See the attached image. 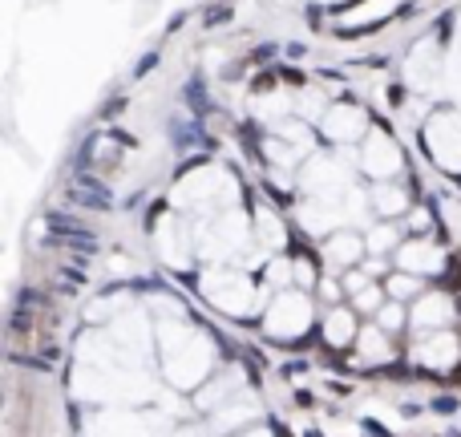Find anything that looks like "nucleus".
I'll list each match as a JSON object with an SVG mask.
<instances>
[{
	"mask_svg": "<svg viewBox=\"0 0 461 437\" xmlns=\"http://www.w3.org/2000/svg\"><path fill=\"white\" fill-rule=\"evenodd\" d=\"M308 437H320V433H308Z\"/></svg>",
	"mask_w": 461,
	"mask_h": 437,
	"instance_id": "obj_4",
	"label": "nucleus"
},
{
	"mask_svg": "<svg viewBox=\"0 0 461 437\" xmlns=\"http://www.w3.org/2000/svg\"><path fill=\"white\" fill-rule=\"evenodd\" d=\"M8 328H13V332H33V312H29V308H17L13 304V312H8Z\"/></svg>",
	"mask_w": 461,
	"mask_h": 437,
	"instance_id": "obj_1",
	"label": "nucleus"
},
{
	"mask_svg": "<svg viewBox=\"0 0 461 437\" xmlns=\"http://www.w3.org/2000/svg\"><path fill=\"white\" fill-rule=\"evenodd\" d=\"M41 304H45V300H41V291H33V288H20V296H17V308H29V312H37Z\"/></svg>",
	"mask_w": 461,
	"mask_h": 437,
	"instance_id": "obj_2",
	"label": "nucleus"
},
{
	"mask_svg": "<svg viewBox=\"0 0 461 437\" xmlns=\"http://www.w3.org/2000/svg\"><path fill=\"white\" fill-rule=\"evenodd\" d=\"M437 409H441V413H457V397H453V401H449V397H441V401H437Z\"/></svg>",
	"mask_w": 461,
	"mask_h": 437,
	"instance_id": "obj_3",
	"label": "nucleus"
}]
</instances>
